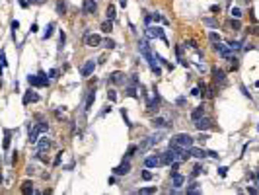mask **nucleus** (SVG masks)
Listing matches in <instances>:
<instances>
[{
	"label": "nucleus",
	"instance_id": "nucleus-1",
	"mask_svg": "<svg viewBox=\"0 0 259 195\" xmlns=\"http://www.w3.org/2000/svg\"><path fill=\"white\" fill-rule=\"evenodd\" d=\"M138 51H140V55L148 61V65H150V68H152V72H154L156 76L162 74V68H160V66L154 63V55H152V51H150V45H148V41H146V39L138 43Z\"/></svg>",
	"mask_w": 259,
	"mask_h": 195
},
{
	"label": "nucleus",
	"instance_id": "nucleus-2",
	"mask_svg": "<svg viewBox=\"0 0 259 195\" xmlns=\"http://www.w3.org/2000/svg\"><path fill=\"white\" fill-rule=\"evenodd\" d=\"M169 146H177V148H191L193 146V137L187 133H179L169 139Z\"/></svg>",
	"mask_w": 259,
	"mask_h": 195
},
{
	"label": "nucleus",
	"instance_id": "nucleus-3",
	"mask_svg": "<svg viewBox=\"0 0 259 195\" xmlns=\"http://www.w3.org/2000/svg\"><path fill=\"white\" fill-rule=\"evenodd\" d=\"M28 82H29V86L43 88V86H47V84H49V78L45 76V72H39L37 76H35V74H29V76H28Z\"/></svg>",
	"mask_w": 259,
	"mask_h": 195
},
{
	"label": "nucleus",
	"instance_id": "nucleus-4",
	"mask_svg": "<svg viewBox=\"0 0 259 195\" xmlns=\"http://www.w3.org/2000/svg\"><path fill=\"white\" fill-rule=\"evenodd\" d=\"M146 35H148L150 39L158 37V39H162L164 43H168V37H166L164 29H162V28H158V25H148V29H146Z\"/></svg>",
	"mask_w": 259,
	"mask_h": 195
},
{
	"label": "nucleus",
	"instance_id": "nucleus-5",
	"mask_svg": "<svg viewBox=\"0 0 259 195\" xmlns=\"http://www.w3.org/2000/svg\"><path fill=\"white\" fill-rule=\"evenodd\" d=\"M214 51H216L218 53V55L220 57H224V59H234V57H232V49H230V45H224V43H222V41H218V43H214Z\"/></svg>",
	"mask_w": 259,
	"mask_h": 195
},
{
	"label": "nucleus",
	"instance_id": "nucleus-6",
	"mask_svg": "<svg viewBox=\"0 0 259 195\" xmlns=\"http://www.w3.org/2000/svg\"><path fill=\"white\" fill-rule=\"evenodd\" d=\"M84 45L86 47H97V45H101V37L97 33H86L84 35Z\"/></svg>",
	"mask_w": 259,
	"mask_h": 195
},
{
	"label": "nucleus",
	"instance_id": "nucleus-7",
	"mask_svg": "<svg viewBox=\"0 0 259 195\" xmlns=\"http://www.w3.org/2000/svg\"><path fill=\"white\" fill-rule=\"evenodd\" d=\"M162 135H164V133H156V135H150V137H146V140L140 145V150H146V148H150V146L158 145V143H160V139H162Z\"/></svg>",
	"mask_w": 259,
	"mask_h": 195
},
{
	"label": "nucleus",
	"instance_id": "nucleus-8",
	"mask_svg": "<svg viewBox=\"0 0 259 195\" xmlns=\"http://www.w3.org/2000/svg\"><path fill=\"white\" fill-rule=\"evenodd\" d=\"M131 172V162L129 160H123L117 168H113V174L115 176H125V174H129Z\"/></svg>",
	"mask_w": 259,
	"mask_h": 195
},
{
	"label": "nucleus",
	"instance_id": "nucleus-9",
	"mask_svg": "<svg viewBox=\"0 0 259 195\" xmlns=\"http://www.w3.org/2000/svg\"><path fill=\"white\" fill-rule=\"evenodd\" d=\"M97 10V4H96V0H84V4H82V12L86 16H90V14H96Z\"/></svg>",
	"mask_w": 259,
	"mask_h": 195
},
{
	"label": "nucleus",
	"instance_id": "nucleus-10",
	"mask_svg": "<svg viewBox=\"0 0 259 195\" xmlns=\"http://www.w3.org/2000/svg\"><path fill=\"white\" fill-rule=\"evenodd\" d=\"M212 76H214V82H216V84H220V86L226 84V74H224V70H220V68L214 66V68H212Z\"/></svg>",
	"mask_w": 259,
	"mask_h": 195
},
{
	"label": "nucleus",
	"instance_id": "nucleus-11",
	"mask_svg": "<svg viewBox=\"0 0 259 195\" xmlns=\"http://www.w3.org/2000/svg\"><path fill=\"white\" fill-rule=\"evenodd\" d=\"M144 166H146V168H158V166H162V156H146V158H144Z\"/></svg>",
	"mask_w": 259,
	"mask_h": 195
},
{
	"label": "nucleus",
	"instance_id": "nucleus-12",
	"mask_svg": "<svg viewBox=\"0 0 259 195\" xmlns=\"http://www.w3.org/2000/svg\"><path fill=\"white\" fill-rule=\"evenodd\" d=\"M152 125H154L156 129H166V127L172 125V123H169L166 117H154V119H152Z\"/></svg>",
	"mask_w": 259,
	"mask_h": 195
},
{
	"label": "nucleus",
	"instance_id": "nucleus-13",
	"mask_svg": "<svg viewBox=\"0 0 259 195\" xmlns=\"http://www.w3.org/2000/svg\"><path fill=\"white\" fill-rule=\"evenodd\" d=\"M94 68H96V61L90 59V61H88V63L82 66V76H90V74L94 72Z\"/></svg>",
	"mask_w": 259,
	"mask_h": 195
},
{
	"label": "nucleus",
	"instance_id": "nucleus-14",
	"mask_svg": "<svg viewBox=\"0 0 259 195\" xmlns=\"http://www.w3.org/2000/svg\"><path fill=\"white\" fill-rule=\"evenodd\" d=\"M183 182H185V178H183L181 174H177V172H174V174H172V185H174L175 189H179L181 185H183Z\"/></svg>",
	"mask_w": 259,
	"mask_h": 195
},
{
	"label": "nucleus",
	"instance_id": "nucleus-15",
	"mask_svg": "<svg viewBox=\"0 0 259 195\" xmlns=\"http://www.w3.org/2000/svg\"><path fill=\"white\" fill-rule=\"evenodd\" d=\"M195 127H197V131H207L210 129V121L207 117H201L199 121H195Z\"/></svg>",
	"mask_w": 259,
	"mask_h": 195
},
{
	"label": "nucleus",
	"instance_id": "nucleus-16",
	"mask_svg": "<svg viewBox=\"0 0 259 195\" xmlns=\"http://www.w3.org/2000/svg\"><path fill=\"white\" fill-rule=\"evenodd\" d=\"M146 105H148V111H158V109H160V96L156 94V96H154Z\"/></svg>",
	"mask_w": 259,
	"mask_h": 195
},
{
	"label": "nucleus",
	"instance_id": "nucleus-17",
	"mask_svg": "<svg viewBox=\"0 0 259 195\" xmlns=\"http://www.w3.org/2000/svg\"><path fill=\"white\" fill-rule=\"evenodd\" d=\"M189 152H191V156H195V158H205V156H209L207 150L197 148V146H191V148H189Z\"/></svg>",
	"mask_w": 259,
	"mask_h": 195
},
{
	"label": "nucleus",
	"instance_id": "nucleus-18",
	"mask_svg": "<svg viewBox=\"0 0 259 195\" xmlns=\"http://www.w3.org/2000/svg\"><path fill=\"white\" fill-rule=\"evenodd\" d=\"M51 146V140L47 139V137H41L39 140H37V150H39V152H43V150H47Z\"/></svg>",
	"mask_w": 259,
	"mask_h": 195
},
{
	"label": "nucleus",
	"instance_id": "nucleus-19",
	"mask_svg": "<svg viewBox=\"0 0 259 195\" xmlns=\"http://www.w3.org/2000/svg\"><path fill=\"white\" fill-rule=\"evenodd\" d=\"M109 80H111L113 84H125V74L117 70V72H113V74L109 76Z\"/></svg>",
	"mask_w": 259,
	"mask_h": 195
},
{
	"label": "nucleus",
	"instance_id": "nucleus-20",
	"mask_svg": "<svg viewBox=\"0 0 259 195\" xmlns=\"http://www.w3.org/2000/svg\"><path fill=\"white\" fill-rule=\"evenodd\" d=\"M39 133H41V129H39L37 125H35L33 129H29V139H28V140H29L31 145H33V143H37V140H39V139H37V135H39Z\"/></svg>",
	"mask_w": 259,
	"mask_h": 195
},
{
	"label": "nucleus",
	"instance_id": "nucleus-21",
	"mask_svg": "<svg viewBox=\"0 0 259 195\" xmlns=\"http://www.w3.org/2000/svg\"><path fill=\"white\" fill-rule=\"evenodd\" d=\"M203 115H205V108H203V105H199V108H195V109H193L191 119H193V121H199V119L203 117Z\"/></svg>",
	"mask_w": 259,
	"mask_h": 195
},
{
	"label": "nucleus",
	"instance_id": "nucleus-22",
	"mask_svg": "<svg viewBox=\"0 0 259 195\" xmlns=\"http://www.w3.org/2000/svg\"><path fill=\"white\" fill-rule=\"evenodd\" d=\"M29 102H39V96L35 94V92H31V90L23 96V103H29Z\"/></svg>",
	"mask_w": 259,
	"mask_h": 195
},
{
	"label": "nucleus",
	"instance_id": "nucleus-23",
	"mask_svg": "<svg viewBox=\"0 0 259 195\" xmlns=\"http://www.w3.org/2000/svg\"><path fill=\"white\" fill-rule=\"evenodd\" d=\"M94 100H96V92H90V96H88V100H86V108H84V111H86V113L92 109V103H94Z\"/></svg>",
	"mask_w": 259,
	"mask_h": 195
},
{
	"label": "nucleus",
	"instance_id": "nucleus-24",
	"mask_svg": "<svg viewBox=\"0 0 259 195\" xmlns=\"http://www.w3.org/2000/svg\"><path fill=\"white\" fill-rule=\"evenodd\" d=\"M125 94H127L129 97H138V94H137V86H135V84H129V86H127V90H125Z\"/></svg>",
	"mask_w": 259,
	"mask_h": 195
},
{
	"label": "nucleus",
	"instance_id": "nucleus-25",
	"mask_svg": "<svg viewBox=\"0 0 259 195\" xmlns=\"http://www.w3.org/2000/svg\"><path fill=\"white\" fill-rule=\"evenodd\" d=\"M105 16H107V20H111V22H113V20H115V16H117V14H115V6H111V4L107 6Z\"/></svg>",
	"mask_w": 259,
	"mask_h": 195
},
{
	"label": "nucleus",
	"instance_id": "nucleus-26",
	"mask_svg": "<svg viewBox=\"0 0 259 195\" xmlns=\"http://www.w3.org/2000/svg\"><path fill=\"white\" fill-rule=\"evenodd\" d=\"M111 29H113V22H111V20H105V22L101 24V31H103V33H109Z\"/></svg>",
	"mask_w": 259,
	"mask_h": 195
},
{
	"label": "nucleus",
	"instance_id": "nucleus-27",
	"mask_svg": "<svg viewBox=\"0 0 259 195\" xmlns=\"http://www.w3.org/2000/svg\"><path fill=\"white\" fill-rule=\"evenodd\" d=\"M207 170H205L203 166H195L193 168V172H191V178H197V176H201V174H205Z\"/></svg>",
	"mask_w": 259,
	"mask_h": 195
},
{
	"label": "nucleus",
	"instance_id": "nucleus-28",
	"mask_svg": "<svg viewBox=\"0 0 259 195\" xmlns=\"http://www.w3.org/2000/svg\"><path fill=\"white\" fill-rule=\"evenodd\" d=\"M53 29H55V24H49L47 29H45V33H43V39H49L51 35H53Z\"/></svg>",
	"mask_w": 259,
	"mask_h": 195
},
{
	"label": "nucleus",
	"instance_id": "nucleus-29",
	"mask_svg": "<svg viewBox=\"0 0 259 195\" xmlns=\"http://www.w3.org/2000/svg\"><path fill=\"white\" fill-rule=\"evenodd\" d=\"M22 191H23V193H33V183H31V182H23Z\"/></svg>",
	"mask_w": 259,
	"mask_h": 195
},
{
	"label": "nucleus",
	"instance_id": "nucleus-30",
	"mask_svg": "<svg viewBox=\"0 0 259 195\" xmlns=\"http://www.w3.org/2000/svg\"><path fill=\"white\" fill-rule=\"evenodd\" d=\"M230 14H232V18H236V20H240V18H242V10H240V8H232Z\"/></svg>",
	"mask_w": 259,
	"mask_h": 195
},
{
	"label": "nucleus",
	"instance_id": "nucleus-31",
	"mask_svg": "<svg viewBox=\"0 0 259 195\" xmlns=\"http://www.w3.org/2000/svg\"><path fill=\"white\" fill-rule=\"evenodd\" d=\"M209 39H210V43H218V41H220V35L214 33V31H210V33H209Z\"/></svg>",
	"mask_w": 259,
	"mask_h": 195
},
{
	"label": "nucleus",
	"instance_id": "nucleus-32",
	"mask_svg": "<svg viewBox=\"0 0 259 195\" xmlns=\"http://www.w3.org/2000/svg\"><path fill=\"white\" fill-rule=\"evenodd\" d=\"M8 146H10V131H4V148L8 150Z\"/></svg>",
	"mask_w": 259,
	"mask_h": 195
},
{
	"label": "nucleus",
	"instance_id": "nucleus-33",
	"mask_svg": "<svg viewBox=\"0 0 259 195\" xmlns=\"http://www.w3.org/2000/svg\"><path fill=\"white\" fill-rule=\"evenodd\" d=\"M57 12H59V14H65V12H66V4H65V2H57Z\"/></svg>",
	"mask_w": 259,
	"mask_h": 195
},
{
	"label": "nucleus",
	"instance_id": "nucleus-34",
	"mask_svg": "<svg viewBox=\"0 0 259 195\" xmlns=\"http://www.w3.org/2000/svg\"><path fill=\"white\" fill-rule=\"evenodd\" d=\"M137 148H138L137 145H131V146H129V150H127V158H131L132 154H135V152H137Z\"/></svg>",
	"mask_w": 259,
	"mask_h": 195
},
{
	"label": "nucleus",
	"instance_id": "nucleus-35",
	"mask_svg": "<svg viewBox=\"0 0 259 195\" xmlns=\"http://www.w3.org/2000/svg\"><path fill=\"white\" fill-rule=\"evenodd\" d=\"M230 28L234 29V31H238L240 28H242V25H240V22H238V20H232V22H230Z\"/></svg>",
	"mask_w": 259,
	"mask_h": 195
},
{
	"label": "nucleus",
	"instance_id": "nucleus-36",
	"mask_svg": "<svg viewBox=\"0 0 259 195\" xmlns=\"http://www.w3.org/2000/svg\"><path fill=\"white\" fill-rule=\"evenodd\" d=\"M103 45H105L107 49H115V47H117V45H115V41H113V39H105V43H103Z\"/></svg>",
	"mask_w": 259,
	"mask_h": 195
},
{
	"label": "nucleus",
	"instance_id": "nucleus-37",
	"mask_svg": "<svg viewBox=\"0 0 259 195\" xmlns=\"http://www.w3.org/2000/svg\"><path fill=\"white\" fill-rule=\"evenodd\" d=\"M107 97H109V102H117V94H115V90L107 92Z\"/></svg>",
	"mask_w": 259,
	"mask_h": 195
},
{
	"label": "nucleus",
	"instance_id": "nucleus-38",
	"mask_svg": "<svg viewBox=\"0 0 259 195\" xmlns=\"http://www.w3.org/2000/svg\"><path fill=\"white\" fill-rule=\"evenodd\" d=\"M228 45H230V49H232V51H234V49H240V47H242V43H240V41H230Z\"/></svg>",
	"mask_w": 259,
	"mask_h": 195
},
{
	"label": "nucleus",
	"instance_id": "nucleus-39",
	"mask_svg": "<svg viewBox=\"0 0 259 195\" xmlns=\"http://www.w3.org/2000/svg\"><path fill=\"white\" fill-rule=\"evenodd\" d=\"M203 24L210 25V28H216V22H214V20H210V18H205V20H203Z\"/></svg>",
	"mask_w": 259,
	"mask_h": 195
},
{
	"label": "nucleus",
	"instance_id": "nucleus-40",
	"mask_svg": "<svg viewBox=\"0 0 259 195\" xmlns=\"http://www.w3.org/2000/svg\"><path fill=\"white\" fill-rule=\"evenodd\" d=\"M121 115H123V119H125V123H127V127H131L132 123L129 121V115H127V111H125V109H121Z\"/></svg>",
	"mask_w": 259,
	"mask_h": 195
},
{
	"label": "nucleus",
	"instance_id": "nucleus-41",
	"mask_svg": "<svg viewBox=\"0 0 259 195\" xmlns=\"http://www.w3.org/2000/svg\"><path fill=\"white\" fill-rule=\"evenodd\" d=\"M156 191H158L156 187H142L140 189V193H156Z\"/></svg>",
	"mask_w": 259,
	"mask_h": 195
},
{
	"label": "nucleus",
	"instance_id": "nucleus-42",
	"mask_svg": "<svg viewBox=\"0 0 259 195\" xmlns=\"http://www.w3.org/2000/svg\"><path fill=\"white\" fill-rule=\"evenodd\" d=\"M142 180H146V182H148V180H152V174H150L148 170H144V172H142Z\"/></svg>",
	"mask_w": 259,
	"mask_h": 195
},
{
	"label": "nucleus",
	"instance_id": "nucleus-43",
	"mask_svg": "<svg viewBox=\"0 0 259 195\" xmlns=\"http://www.w3.org/2000/svg\"><path fill=\"white\" fill-rule=\"evenodd\" d=\"M187 191H189V193L191 191H199V183H191L189 187H187Z\"/></svg>",
	"mask_w": 259,
	"mask_h": 195
},
{
	"label": "nucleus",
	"instance_id": "nucleus-44",
	"mask_svg": "<svg viewBox=\"0 0 259 195\" xmlns=\"http://www.w3.org/2000/svg\"><path fill=\"white\" fill-rule=\"evenodd\" d=\"M218 174L222 176V178H224V176L228 174V168H226V166H222V168H218Z\"/></svg>",
	"mask_w": 259,
	"mask_h": 195
},
{
	"label": "nucleus",
	"instance_id": "nucleus-45",
	"mask_svg": "<svg viewBox=\"0 0 259 195\" xmlns=\"http://www.w3.org/2000/svg\"><path fill=\"white\" fill-rule=\"evenodd\" d=\"M191 96L199 97V96H201V88H193V90H191Z\"/></svg>",
	"mask_w": 259,
	"mask_h": 195
},
{
	"label": "nucleus",
	"instance_id": "nucleus-46",
	"mask_svg": "<svg viewBox=\"0 0 259 195\" xmlns=\"http://www.w3.org/2000/svg\"><path fill=\"white\" fill-rule=\"evenodd\" d=\"M0 57H2V66L6 68V66H8V61H6V51H2V55H0Z\"/></svg>",
	"mask_w": 259,
	"mask_h": 195
},
{
	"label": "nucleus",
	"instance_id": "nucleus-47",
	"mask_svg": "<svg viewBox=\"0 0 259 195\" xmlns=\"http://www.w3.org/2000/svg\"><path fill=\"white\" fill-rule=\"evenodd\" d=\"M18 28H20V22L14 20V22H12V29H14V33H16V29H18Z\"/></svg>",
	"mask_w": 259,
	"mask_h": 195
},
{
	"label": "nucleus",
	"instance_id": "nucleus-48",
	"mask_svg": "<svg viewBox=\"0 0 259 195\" xmlns=\"http://www.w3.org/2000/svg\"><path fill=\"white\" fill-rule=\"evenodd\" d=\"M210 12H220V6H216V4H212V6H210Z\"/></svg>",
	"mask_w": 259,
	"mask_h": 195
},
{
	"label": "nucleus",
	"instance_id": "nucleus-49",
	"mask_svg": "<svg viewBox=\"0 0 259 195\" xmlns=\"http://www.w3.org/2000/svg\"><path fill=\"white\" fill-rule=\"evenodd\" d=\"M49 76L55 78V76H57V68H51V70H49Z\"/></svg>",
	"mask_w": 259,
	"mask_h": 195
},
{
	"label": "nucleus",
	"instance_id": "nucleus-50",
	"mask_svg": "<svg viewBox=\"0 0 259 195\" xmlns=\"http://www.w3.org/2000/svg\"><path fill=\"white\" fill-rule=\"evenodd\" d=\"M209 156H212V158H218L220 154H218V152H214V150H209Z\"/></svg>",
	"mask_w": 259,
	"mask_h": 195
},
{
	"label": "nucleus",
	"instance_id": "nucleus-51",
	"mask_svg": "<svg viewBox=\"0 0 259 195\" xmlns=\"http://www.w3.org/2000/svg\"><path fill=\"white\" fill-rule=\"evenodd\" d=\"M119 4H121V6L125 8V6H127V0H119Z\"/></svg>",
	"mask_w": 259,
	"mask_h": 195
},
{
	"label": "nucleus",
	"instance_id": "nucleus-52",
	"mask_svg": "<svg viewBox=\"0 0 259 195\" xmlns=\"http://www.w3.org/2000/svg\"><path fill=\"white\" fill-rule=\"evenodd\" d=\"M257 178H259V170H257Z\"/></svg>",
	"mask_w": 259,
	"mask_h": 195
},
{
	"label": "nucleus",
	"instance_id": "nucleus-53",
	"mask_svg": "<svg viewBox=\"0 0 259 195\" xmlns=\"http://www.w3.org/2000/svg\"><path fill=\"white\" fill-rule=\"evenodd\" d=\"M257 129H259V127H257Z\"/></svg>",
	"mask_w": 259,
	"mask_h": 195
}]
</instances>
